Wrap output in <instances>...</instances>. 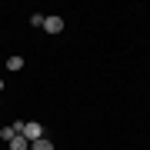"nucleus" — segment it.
Here are the masks:
<instances>
[{
	"label": "nucleus",
	"instance_id": "3",
	"mask_svg": "<svg viewBox=\"0 0 150 150\" xmlns=\"http://www.w3.org/2000/svg\"><path fill=\"white\" fill-rule=\"evenodd\" d=\"M30 150H54V140H47V137H40V140H33Z\"/></svg>",
	"mask_w": 150,
	"mask_h": 150
},
{
	"label": "nucleus",
	"instance_id": "1",
	"mask_svg": "<svg viewBox=\"0 0 150 150\" xmlns=\"http://www.w3.org/2000/svg\"><path fill=\"white\" fill-rule=\"evenodd\" d=\"M17 134H20V137H27L30 144H33V140H40V137H43V123H40V120H27V123H20V120H17Z\"/></svg>",
	"mask_w": 150,
	"mask_h": 150
},
{
	"label": "nucleus",
	"instance_id": "2",
	"mask_svg": "<svg viewBox=\"0 0 150 150\" xmlns=\"http://www.w3.org/2000/svg\"><path fill=\"white\" fill-rule=\"evenodd\" d=\"M43 30L47 33H60L64 30V20H60V17H43Z\"/></svg>",
	"mask_w": 150,
	"mask_h": 150
},
{
	"label": "nucleus",
	"instance_id": "5",
	"mask_svg": "<svg viewBox=\"0 0 150 150\" xmlns=\"http://www.w3.org/2000/svg\"><path fill=\"white\" fill-rule=\"evenodd\" d=\"M13 137H17V123H10V127H4V130H0V140H7V144H10Z\"/></svg>",
	"mask_w": 150,
	"mask_h": 150
},
{
	"label": "nucleus",
	"instance_id": "6",
	"mask_svg": "<svg viewBox=\"0 0 150 150\" xmlns=\"http://www.w3.org/2000/svg\"><path fill=\"white\" fill-rule=\"evenodd\" d=\"M7 70H13V74H17V70H23V57H10V60H7Z\"/></svg>",
	"mask_w": 150,
	"mask_h": 150
},
{
	"label": "nucleus",
	"instance_id": "4",
	"mask_svg": "<svg viewBox=\"0 0 150 150\" xmlns=\"http://www.w3.org/2000/svg\"><path fill=\"white\" fill-rule=\"evenodd\" d=\"M27 147H30V140H27V137H20V134L10 140V150H27Z\"/></svg>",
	"mask_w": 150,
	"mask_h": 150
}]
</instances>
